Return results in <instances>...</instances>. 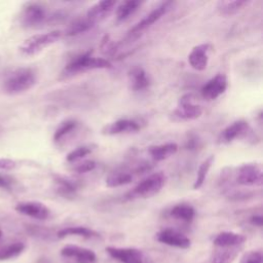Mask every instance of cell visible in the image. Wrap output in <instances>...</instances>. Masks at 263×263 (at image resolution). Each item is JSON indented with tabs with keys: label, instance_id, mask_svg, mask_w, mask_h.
<instances>
[{
	"label": "cell",
	"instance_id": "obj_1",
	"mask_svg": "<svg viewBox=\"0 0 263 263\" xmlns=\"http://www.w3.org/2000/svg\"><path fill=\"white\" fill-rule=\"evenodd\" d=\"M36 83L37 73L33 68H17L4 79L2 90L6 95L15 96L31 89Z\"/></svg>",
	"mask_w": 263,
	"mask_h": 263
},
{
	"label": "cell",
	"instance_id": "obj_2",
	"mask_svg": "<svg viewBox=\"0 0 263 263\" xmlns=\"http://www.w3.org/2000/svg\"><path fill=\"white\" fill-rule=\"evenodd\" d=\"M91 53L92 51L88 50L84 53L77 55L71 62H69L61 73L62 78H68L89 70L112 68V64L108 60L92 57Z\"/></svg>",
	"mask_w": 263,
	"mask_h": 263
},
{
	"label": "cell",
	"instance_id": "obj_3",
	"mask_svg": "<svg viewBox=\"0 0 263 263\" xmlns=\"http://www.w3.org/2000/svg\"><path fill=\"white\" fill-rule=\"evenodd\" d=\"M166 182V177L162 172L153 173L142 181H140L126 195L125 198L128 200L139 198H149L157 194Z\"/></svg>",
	"mask_w": 263,
	"mask_h": 263
},
{
	"label": "cell",
	"instance_id": "obj_4",
	"mask_svg": "<svg viewBox=\"0 0 263 263\" xmlns=\"http://www.w3.org/2000/svg\"><path fill=\"white\" fill-rule=\"evenodd\" d=\"M62 35L63 33L59 30L32 35L24 40L23 43L20 45V52L27 57L35 55L42 51L44 48L55 43L62 37Z\"/></svg>",
	"mask_w": 263,
	"mask_h": 263
},
{
	"label": "cell",
	"instance_id": "obj_5",
	"mask_svg": "<svg viewBox=\"0 0 263 263\" xmlns=\"http://www.w3.org/2000/svg\"><path fill=\"white\" fill-rule=\"evenodd\" d=\"M202 108L193 103V96L186 93L179 99L178 107L173 111L172 116L178 121L194 120L201 116Z\"/></svg>",
	"mask_w": 263,
	"mask_h": 263
},
{
	"label": "cell",
	"instance_id": "obj_6",
	"mask_svg": "<svg viewBox=\"0 0 263 263\" xmlns=\"http://www.w3.org/2000/svg\"><path fill=\"white\" fill-rule=\"evenodd\" d=\"M235 181L241 186H262L263 173L259 164L246 163L238 167Z\"/></svg>",
	"mask_w": 263,
	"mask_h": 263
},
{
	"label": "cell",
	"instance_id": "obj_7",
	"mask_svg": "<svg viewBox=\"0 0 263 263\" xmlns=\"http://www.w3.org/2000/svg\"><path fill=\"white\" fill-rule=\"evenodd\" d=\"M106 252L120 263H148L144 253L136 248L107 247Z\"/></svg>",
	"mask_w": 263,
	"mask_h": 263
},
{
	"label": "cell",
	"instance_id": "obj_8",
	"mask_svg": "<svg viewBox=\"0 0 263 263\" xmlns=\"http://www.w3.org/2000/svg\"><path fill=\"white\" fill-rule=\"evenodd\" d=\"M252 134L250 124L245 120H237L225 127L218 137V143L228 144L236 139L249 138Z\"/></svg>",
	"mask_w": 263,
	"mask_h": 263
},
{
	"label": "cell",
	"instance_id": "obj_9",
	"mask_svg": "<svg viewBox=\"0 0 263 263\" xmlns=\"http://www.w3.org/2000/svg\"><path fill=\"white\" fill-rule=\"evenodd\" d=\"M46 10L39 3H27L21 13V23L26 28H34L46 20Z\"/></svg>",
	"mask_w": 263,
	"mask_h": 263
},
{
	"label": "cell",
	"instance_id": "obj_10",
	"mask_svg": "<svg viewBox=\"0 0 263 263\" xmlns=\"http://www.w3.org/2000/svg\"><path fill=\"white\" fill-rule=\"evenodd\" d=\"M174 6V2L172 1H164L161 2L158 6H156L152 11H150L145 17H143L140 22H138L130 30L129 34H137L141 31L149 28L158 20H160L164 14H166Z\"/></svg>",
	"mask_w": 263,
	"mask_h": 263
},
{
	"label": "cell",
	"instance_id": "obj_11",
	"mask_svg": "<svg viewBox=\"0 0 263 263\" xmlns=\"http://www.w3.org/2000/svg\"><path fill=\"white\" fill-rule=\"evenodd\" d=\"M227 85L228 82L226 75L218 73L202 85L200 93L204 100L213 101L225 92Z\"/></svg>",
	"mask_w": 263,
	"mask_h": 263
},
{
	"label": "cell",
	"instance_id": "obj_12",
	"mask_svg": "<svg viewBox=\"0 0 263 263\" xmlns=\"http://www.w3.org/2000/svg\"><path fill=\"white\" fill-rule=\"evenodd\" d=\"M155 238L161 243L179 249H188L191 246V240L185 234L173 228H164L160 230L156 233Z\"/></svg>",
	"mask_w": 263,
	"mask_h": 263
},
{
	"label": "cell",
	"instance_id": "obj_13",
	"mask_svg": "<svg viewBox=\"0 0 263 263\" xmlns=\"http://www.w3.org/2000/svg\"><path fill=\"white\" fill-rule=\"evenodd\" d=\"M64 258L71 259L69 263H96L97 256L93 251L75 245H67L61 250Z\"/></svg>",
	"mask_w": 263,
	"mask_h": 263
},
{
	"label": "cell",
	"instance_id": "obj_14",
	"mask_svg": "<svg viewBox=\"0 0 263 263\" xmlns=\"http://www.w3.org/2000/svg\"><path fill=\"white\" fill-rule=\"evenodd\" d=\"M14 209L17 213L37 220H46L50 216L49 209L40 201H21Z\"/></svg>",
	"mask_w": 263,
	"mask_h": 263
},
{
	"label": "cell",
	"instance_id": "obj_15",
	"mask_svg": "<svg viewBox=\"0 0 263 263\" xmlns=\"http://www.w3.org/2000/svg\"><path fill=\"white\" fill-rule=\"evenodd\" d=\"M141 128L138 121L134 119L122 118L116 121L110 122L106 124L102 128V134L106 136H114V135H121V134H130L136 133Z\"/></svg>",
	"mask_w": 263,
	"mask_h": 263
},
{
	"label": "cell",
	"instance_id": "obj_16",
	"mask_svg": "<svg viewBox=\"0 0 263 263\" xmlns=\"http://www.w3.org/2000/svg\"><path fill=\"white\" fill-rule=\"evenodd\" d=\"M212 46L209 43H202L192 48L188 54L189 65L196 71H202L206 68L209 63V54Z\"/></svg>",
	"mask_w": 263,
	"mask_h": 263
},
{
	"label": "cell",
	"instance_id": "obj_17",
	"mask_svg": "<svg viewBox=\"0 0 263 263\" xmlns=\"http://www.w3.org/2000/svg\"><path fill=\"white\" fill-rule=\"evenodd\" d=\"M127 80L129 88L134 91L146 89L150 85V79L146 71L140 66H135L128 70Z\"/></svg>",
	"mask_w": 263,
	"mask_h": 263
},
{
	"label": "cell",
	"instance_id": "obj_18",
	"mask_svg": "<svg viewBox=\"0 0 263 263\" xmlns=\"http://www.w3.org/2000/svg\"><path fill=\"white\" fill-rule=\"evenodd\" d=\"M115 5H116V1L114 0L99 1L88 8L86 13V18L92 22L93 24H96L98 21H102L107 15H109Z\"/></svg>",
	"mask_w": 263,
	"mask_h": 263
},
{
	"label": "cell",
	"instance_id": "obj_19",
	"mask_svg": "<svg viewBox=\"0 0 263 263\" xmlns=\"http://www.w3.org/2000/svg\"><path fill=\"white\" fill-rule=\"evenodd\" d=\"M246 236L231 231H223L214 238V246L220 249H232L241 246L246 241Z\"/></svg>",
	"mask_w": 263,
	"mask_h": 263
},
{
	"label": "cell",
	"instance_id": "obj_20",
	"mask_svg": "<svg viewBox=\"0 0 263 263\" xmlns=\"http://www.w3.org/2000/svg\"><path fill=\"white\" fill-rule=\"evenodd\" d=\"M54 183L57 185V192L65 198H74L78 190V183L68 177L54 175Z\"/></svg>",
	"mask_w": 263,
	"mask_h": 263
},
{
	"label": "cell",
	"instance_id": "obj_21",
	"mask_svg": "<svg viewBox=\"0 0 263 263\" xmlns=\"http://www.w3.org/2000/svg\"><path fill=\"white\" fill-rule=\"evenodd\" d=\"M178 151V145L176 143H165L160 145L151 146L148 149V153L155 161H162L176 154Z\"/></svg>",
	"mask_w": 263,
	"mask_h": 263
},
{
	"label": "cell",
	"instance_id": "obj_22",
	"mask_svg": "<svg viewBox=\"0 0 263 263\" xmlns=\"http://www.w3.org/2000/svg\"><path fill=\"white\" fill-rule=\"evenodd\" d=\"M71 235L81 236V237H84V238H98V237L101 236L100 233L97 232L96 230L87 228V227H83V226L63 228V229L59 230L58 233H57V236L59 238H64L66 236H71Z\"/></svg>",
	"mask_w": 263,
	"mask_h": 263
},
{
	"label": "cell",
	"instance_id": "obj_23",
	"mask_svg": "<svg viewBox=\"0 0 263 263\" xmlns=\"http://www.w3.org/2000/svg\"><path fill=\"white\" fill-rule=\"evenodd\" d=\"M170 215L176 220L190 223L195 217V210L192 205L188 203H179L172 208V210L170 211Z\"/></svg>",
	"mask_w": 263,
	"mask_h": 263
},
{
	"label": "cell",
	"instance_id": "obj_24",
	"mask_svg": "<svg viewBox=\"0 0 263 263\" xmlns=\"http://www.w3.org/2000/svg\"><path fill=\"white\" fill-rule=\"evenodd\" d=\"M142 1L139 0H127L118 5L116 9V18L119 22L125 21L132 14H134L141 6Z\"/></svg>",
	"mask_w": 263,
	"mask_h": 263
},
{
	"label": "cell",
	"instance_id": "obj_25",
	"mask_svg": "<svg viewBox=\"0 0 263 263\" xmlns=\"http://www.w3.org/2000/svg\"><path fill=\"white\" fill-rule=\"evenodd\" d=\"M133 181V175L129 172L125 171H117L114 173H111L106 178V185L110 188L120 187L126 184L132 183Z\"/></svg>",
	"mask_w": 263,
	"mask_h": 263
},
{
	"label": "cell",
	"instance_id": "obj_26",
	"mask_svg": "<svg viewBox=\"0 0 263 263\" xmlns=\"http://www.w3.org/2000/svg\"><path fill=\"white\" fill-rule=\"evenodd\" d=\"M247 0H234V1H221L218 3V9L224 15H232L248 5Z\"/></svg>",
	"mask_w": 263,
	"mask_h": 263
},
{
	"label": "cell",
	"instance_id": "obj_27",
	"mask_svg": "<svg viewBox=\"0 0 263 263\" xmlns=\"http://www.w3.org/2000/svg\"><path fill=\"white\" fill-rule=\"evenodd\" d=\"M214 160H215L214 155H211L205 160H203L201 162V164L198 167L195 181L193 183V189L197 190V189H199L203 185V183L205 181V178H206V175H208V173H209V171H210Z\"/></svg>",
	"mask_w": 263,
	"mask_h": 263
},
{
	"label": "cell",
	"instance_id": "obj_28",
	"mask_svg": "<svg viewBox=\"0 0 263 263\" xmlns=\"http://www.w3.org/2000/svg\"><path fill=\"white\" fill-rule=\"evenodd\" d=\"M25 250V243L21 241H15L8 246H5L0 249V261L9 260L17 257Z\"/></svg>",
	"mask_w": 263,
	"mask_h": 263
},
{
	"label": "cell",
	"instance_id": "obj_29",
	"mask_svg": "<svg viewBox=\"0 0 263 263\" xmlns=\"http://www.w3.org/2000/svg\"><path fill=\"white\" fill-rule=\"evenodd\" d=\"M77 125H78V123L74 119H67V120L63 121L53 134V141L55 143L61 142L66 136H68L70 133L75 130Z\"/></svg>",
	"mask_w": 263,
	"mask_h": 263
},
{
	"label": "cell",
	"instance_id": "obj_30",
	"mask_svg": "<svg viewBox=\"0 0 263 263\" xmlns=\"http://www.w3.org/2000/svg\"><path fill=\"white\" fill-rule=\"evenodd\" d=\"M93 25L95 24L87 18L78 20L69 26V28L66 30L65 34L67 36H76V35L84 33V32H87L89 29H91L93 27Z\"/></svg>",
	"mask_w": 263,
	"mask_h": 263
},
{
	"label": "cell",
	"instance_id": "obj_31",
	"mask_svg": "<svg viewBox=\"0 0 263 263\" xmlns=\"http://www.w3.org/2000/svg\"><path fill=\"white\" fill-rule=\"evenodd\" d=\"M238 254L237 248L221 249L217 251L212 258V263H232Z\"/></svg>",
	"mask_w": 263,
	"mask_h": 263
},
{
	"label": "cell",
	"instance_id": "obj_32",
	"mask_svg": "<svg viewBox=\"0 0 263 263\" xmlns=\"http://www.w3.org/2000/svg\"><path fill=\"white\" fill-rule=\"evenodd\" d=\"M92 148L90 146H80L76 149L69 152L66 156V159L68 162H76L82 158H84L86 155L91 153Z\"/></svg>",
	"mask_w": 263,
	"mask_h": 263
},
{
	"label": "cell",
	"instance_id": "obj_33",
	"mask_svg": "<svg viewBox=\"0 0 263 263\" xmlns=\"http://www.w3.org/2000/svg\"><path fill=\"white\" fill-rule=\"evenodd\" d=\"M239 263H263V254L261 251H250L240 258Z\"/></svg>",
	"mask_w": 263,
	"mask_h": 263
},
{
	"label": "cell",
	"instance_id": "obj_34",
	"mask_svg": "<svg viewBox=\"0 0 263 263\" xmlns=\"http://www.w3.org/2000/svg\"><path fill=\"white\" fill-rule=\"evenodd\" d=\"M16 184H17V181L14 177L8 174L0 173V189L13 190Z\"/></svg>",
	"mask_w": 263,
	"mask_h": 263
},
{
	"label": "cell",
	"instance_id": "obj_35",
	"mask_svg": "<svg viewBox=\"0 0 263 263\" xmlns=\"http://www.w3.org/2000/svg\"><path fill=\"white\" fill-rule=\"evenodd\" d=\"M96 162L93 160H85L83 162H80L79 164H77L75 166V172H77L78 174H84V173H88L95 170L96 167Z\"/></svg>",
	"mask_w": 263,
	"mask_h": 263
},
{
	"label": "cell",
	"instance_id": "obj_36",
	"mask_svg": "<svg viewBox=\"0 0 263 263\" xmlns=\"http://www.w3.org/2000/svg\"><path fill=\"white\" fill-rule=\"evenodd\" d=\"M16 167V162L9 158H0V170L11 171Z\"/></svg>",
	"mask_w": 263,
	"mask_h": 263
},
{
	"label": "cell",
	"instance_id": "obj_37",
	"mask_svg": "<svg viewBox=\"0 0 263 263\" xmlns=\"http://www.w3.org/2000/svg\"><path fill=\"white\" fill-rule=\"evenodd\" d=\"M250 222H251V224H253L255 226L261 227L262 224H263L262 215H254V216H252L251 219H250Z\"/></svg>",
	"mask_w": 263,
	"mask_h": 263
},
{
	"label": "cell",
	"instance_id": "obj_38",
	"mask_svg": "<svg viewBox=\"0 0 263 263\" xmlns=\"http://www.w3.org/2000/svg\"><path fill=\"white\" fill-rule=\"evenodd\" d=\"M1 236H2V231L0 230V237H1Z\"/></svg>",
	"mask_w": 263,
	"mask_h": 263
}]
</instances>
